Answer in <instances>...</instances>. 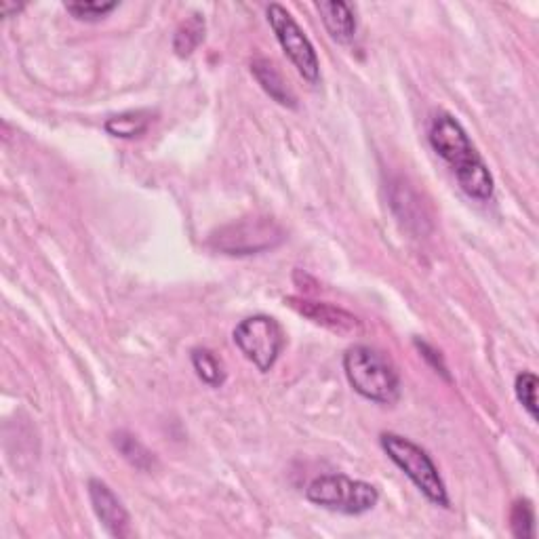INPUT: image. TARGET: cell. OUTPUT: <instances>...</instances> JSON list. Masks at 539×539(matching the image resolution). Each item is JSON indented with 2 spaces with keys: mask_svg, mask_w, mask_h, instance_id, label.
I'll return each mask as SVG.
<instances>
[{
  "mask_svg": "<svg viewBox=\"0 0 539 539\" xmlns=\"http://www.w3.org/2000/svg\"><path fill=\"white\" fill-rule=\"evenodd\" d=\"M430 146L453 167L455 179L474 201H489L493 196V177L472 146L466 129L451 114H436L428 131Z\"/></svg>",
  "mask_w": 539,
  "mask_h": 539,
  "instance_id": "6da1fadb",
  "label": "cell"
},
{
  "mask_svg": "<svg viewBox=\"0 0 539 539\" xmlns=\"http://www.w3.org/2000/svg\"><path fill=\"white\" fill-rule=\"evenodd\" d=\"M344 371L354 392L377 405H394L401 396V377L390 358L369 346H354L344 354Z\"/></svg>",
  "mask_w": 539,
  "mask_h": 539,
  "instance_id": "7a4b0ae2",
  "label": "cell"
},
{
  "mask_svg": "<svg viewBox=\"0 0 539 539\" xmlns=\"http://www.w3.org/2000/svg\"><path fill=\"white\" fill-rule=\"evenodd\" d=\"M379 443H382V449L388 453L392 462L405 472L409 481L424 493L428 502H432L434 506L449 508L447 487L441 474H438V468L434 466L432 457L422 447L409 441V438L392 432L382 434Z\"/></svg>",
  "mask_w": 539,
  "mask_h": 539,
  "instance_id": "3957f363",
  "label": "cell"
},
{
  "mask_svg": "<svg viewBox=\"0 0 539 539\" xmlns=\"http://www.w3.org/2000/svg\"><path fill=\"white\" fill-rule=\"evenodd\" d=\"M306 497L314 506L339 514H365L379 502V491L365 481H354L344 474L318 476L308 485Z\"/></svg>",
  "mask_w": 539,
  "mask_h": 539,
  "instance_id": "277c9868",
  "label": "cell"
},
{
  "mask_svg": "<svg viewBox=\"0 0 539 539\" xmlns=\"http://www.w3.org/2000/svg\"><path fill=\"white\" fill-rule=\"evenodd\" d=\"M285 241V230L270 217H247L219 228L211 245L226 255H255L278 247Z\"/></svg>",
  "mask_w": 539,
  "mask_h": 539,
  "instance_id": "5b68a950",
  "label": "cell"
},
{
  "mask_svg": "<svg viewBox=\"0 0 539 539\" xmlns=\"http://www.w3.org/2000/svg\"><path fill=\"white\" fill-rule=\"evenodd\" d=\"M234 344L245 354L247 361L262 373H268L285 348V333L276 318L255 314L236 325Z\"/></svg>",
  "mask_w": 539,
  "mask_h": 539,
  "instance_id": "8992f818",
  "label": "cell"
},
{
  "mask_svg": "<svg viewBox=\"0 0 539 539\" xmlns=\"http://www.w3.org/2000/svg\"><path fill=\"white\" fill-rule=\"evenodd\" d=\"M266 13L276 41L283 47L285 55L291 59V64L304 76V81L316 85L321 81V66H318V57L310 38L304 34L302 28H299V24L285 7L270 5Z\"/></svg>",
  "mask_w": 539,
  "mask_h": 539,
  "instance_id": "52a82bcc",
  "label": "cell"
},
{
  "mask_svg": "<svg viewBox=\"0 0 539 539\" xmlns=\"http://www.w3.org/2000/svg\"><path fill=\"white\" fill-rule=\"evenodd\" d=\"M89 497L93 510L99 521L106 527L112 537H129L131 535V518L121 499L114 495V491L97 478L89 481Z\"/></svg>",
  "mask_w": 539,
  "mask_h": 539,
  "instance_id": "ba28073f",
  "label": "cell"
},
{
  "mask_svg": "<svg viewBox=\"0 0 539 539\" xmlns=\"http://www.w3.org/2000/svg\"><path fill=\"white\" fill-rule=\"evenodd\" d=\"M285 302L302 316L310 318V321H314L316 325H321L333 333L354 335L361 331V321L337 306H331L325 302H312V299H302V297H287Z\"/></svg>",
  "mask_w": 539,
  "mask_h": 539,
  "instance_id": "9c48e42d",
  "label": "cell"
},
{
  "mask_svg": "<svg viewBox=\"0 0 539 539\" xmlns=\"http://www.w3.org/2000/svg\"><path fill=\"white\" fill-rule=\"evenodd\" d=\"M318 13H321L323 24L327 32L331 34L333 41L348 45L356 36V15L350 5L342 3V0H325V3L316 5Z\"/></svg>",
  "mask_w": 539,
  "mask_h": 539,
  "instance_id": "30bf717a",
  "label": "cell"
},
{
  "mask_svg": "<svg viewBox=\"0 0 539 539\" xmlns=\"http://www.w3.org/2000/svg\"><path fill=\"white\" fill-rule=\"evenodd\" d=\"M251 72L257 78V83L262 85V89L274 99V102H278L281 106H287V108L297 106L295 95L291 93V89L285 83V78L281 76V72L276 70V66L270 62V59H264V57L253 59Z\"/></svg>",
  "mask_w": 539,
  "mask_h": 539,
  "instance_id": "8fae6325",
  "label": "cell"
},
{
  "mask_svg": "<svg viewBox=\"0 0 539 539\" xmlns=\"http://www.w3.org/2000/svg\"><path fill=\"white\" fill-rule=\"evenodd\" d=\"M152 123V114L146 110H135V112H125L112 116L106 121V131L114 137L121 139H133L144 135Z\"/></svg>",
  "mask_w": 539,
  "mask_h": 539,
  "instance_id": "7c38bea8",
  "label": "cell"
},
{
  "mask_svg": "<svg viewBox=\"0 0 539 539\" xmlns=\"http://www.w3.org/2000/svg\"><path fill=\"white\" fill-rule=\"evenodd\" d=\"M203 38H205V19L198 13H194L177 28L175 38H173V49L179 57H188L198 45L203 43Z\"/></svg>",
  "mask_w": 539,
  "mask_h": 539,
  "instance_id": "4fadbf2b",
  "label": "cell"
},
{
  "mask_svg": "<svg viewBox=\"0 0 539 539\" xmlns=\"http://www.w3.org/2000/svg\"><path fill=\"white\" fill-rule=\"evenodd\" d=\"M192 365L196 375L203 379V382L211 388H219L226 382V371L219 358L205 348H196L192 352Z\"/></svg>",
  "mask_w": 539,
  "mask_h": 539,
  "instance_id": "5bb4252c",
  "label": "cell"
},
{
  "mask_svg": "<svg viewBox=\"0 0 539 539\" xmlns=\"http://www.w3.org/2000/svg\"><path fill=\"white\" fill-rule=\"evenodd\" d=\"M114 447L118 451H121L127 462L131 466H135L137 470H144V472L152 470V466H154V455L142 443H139L135 436H131L127 432H118L114 436Z\"/></svg>",
  "mask_w": 539,
  "mask_h": 539,
  "instance_id": "9a60e30c",
  "label": "cell"
},
{
  "mask_svg": "<svg viewBox=\"0 0 539 539\" xmlns=\"http://www.w3.org/2000/svg\"><path fill=\"white\" fill-rule=\"evenodd\" d=\"M535 514H533V506L529 499H518L512 506V514H510V525H512V533L518 539H531L535 535Z\"/></svg>",
  "mask_w": 539,
  "mask_h": 539,
  "instance_id": "2e32d148",
  "label": "cell"
},
{
  "mask_svg": "<svg viewBox=\"0 0 539 539\" xmlns=\"http://www.w3.org/2000/svg\"><path fill=\"white\" fill-rule=\"evenodd\" d=\"M514 390H516V398L521 401L529 417L533 419V422H537V377L529 371L521 373L516 377Z\"/></svg>",
  "mask_w": 539,
  "mask_h": 539,
  "instance_id": "e0dca14e",
  "label": "cell"
},
{
  "mask_svg": "<svg viewBox=\"0 0 539 539\" xmlns=\"http://www.w3.org/2000/svg\"><path fill=\"white\" fill-rule=\"evenodd\" d=\"M116 7L118 3H66V11L78 22H99Z\"/></svg>",
  "mask_w": 539,
  "mask_h": 539,
  "instance_id": "ac0fdd59",
  "label": "cell"
},
{
  "mask_svg": "<svg viewBox=\"0 0 539 539\" xmlns=\"http://www.w3.org/2000/svg\"><path fill=\"white\" fill-rule=\"evenodd\" d=\"M19 9H22V5H11V3H7V0H5V3H0V13H3V17H11V13L15 11H19Z\"/></svg>",
  "mask_w": 539,
  "mask_h": 539,
  "instance_id": "d6986e66",
  "label": "cell"
}]
</instances>
